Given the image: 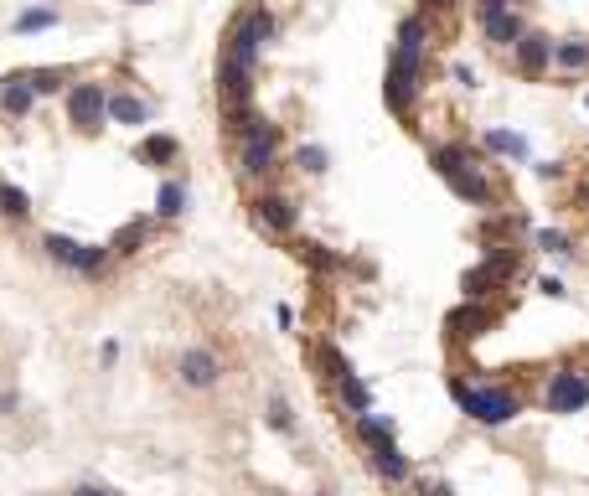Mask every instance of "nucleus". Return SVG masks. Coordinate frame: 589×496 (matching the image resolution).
<instances>
[{"label": "nucleus", "instance_id": "f257e3e1", "mask_svg": "<svg viewBox=\"0 0 589 496\" xmlns=\"http://www.w3.org/2000/svg\"><path fill=\"white\" fill-rule=\"evenodd\" d=\"M419 62H424V21L409 16L399 26V47H393V62H388V88H382L393 114H409L414 88H419Z\"/></svg>", "mask_w": 589, "mask_h": 496}, {"label": "nucleus", "instance_id": "f03ea898", "mask_svg": "<svg viewBox=\"0 0 589 496\" xmlns=\"http://www.w3.org/2000/svg\"><path fill=\"white\" fill-rule=\"evenodd\" d=\"M429 165H435L444 182H450V191H455L461 202H476V207L491 202V182H486V176H481L470 161H465V150H455V145H450V150H435V155H429Z\"/></svg>", "mask_w": 589, "mask_h": 496}, {"label": "nucleus", "instance_id": "7ed1b4c3", "mask_svg": "<svg viewBox=\"0 0 589 496\" xmlns=\"http://www.w3.org/2000/svg\"><path fill=\"white\" fill-rule=\"evenodd\" d=\"M455 403H461L476 424H512L517 413H523V398L506 388H465V383H455Z\"/></svg>", "mask_w": 589, "mask_h": 496}, {"label": "nucleus", "instance_id": "20e7f679", "mask_svg": "<svg viewBox=\"0 0 589 496\" xmlns=\"http://www.w3.org/2000/svg\"><path fill=\"white\" fill-rule=\"evenodd\" d=\"M274 37V16L259 5V11H249V16L233 26V41H228V58L233 62H243L253 73V62H259V52H264V41Z\"/></svg>", "mask_w": 589, "mask_h": 496}, {"label": "nucleus", "instance_id": "39448f33", "mask_svg": "<svg viewBox=\"0 0 589 496\" xmlns=\"http://www.w3.org/2000/svg\"><path fill=\"white\" fill-rule=\"evenodd\" d=\"M274 150H279V129L269 120H249L243 124V150H238V165L243 176H264L274 165Z\"/></svg>", "mask_w": 589, "mask_h": 496}, {"label": "nucleus", "instance_id": "423d86ee", "mask_svg": "<svg viewBox=\"0 0 589 496\" xmlns=\"http://www.w3.org/2000/svg\"><path fill=\"white\" fill-rule=\"evenodd\" d=\"M481 31L497 47H517L527 37L523 16H517V0H481Z\"/></svg>", "mask_w": 589, "mask_h": 496}, {"label": "nucleus", "instance_id": "0eeeda50", "mask_svg": "<svg viewBox=\"0 0 589 496\" xmlns=\"http://www.w3.org/2000/svg\"><path fill=\"white\" fill-rule=\"evenodd\" d=\"M47 259L63 269H78V274H93V269L109 259V248H93V244H78V238H63V233H47L42 238Z\"/></svg>", "mask_w": 589, "mask_h": 496}, {"label": "nucleus", "instance_id": "6e6552de", "mask_svg": "<svg viewBox=\"0 0 589 496\" xmlns=\"http://www.w3.org/2000/svg\"><path fill=\"white\" fill-rule=\"evenodd\" d=\"M543 403H548V413H579L589 403V377L585 372H553Z\"/></svg>", "mask_w": 589, "mask_h": 496}, {"label": "nucleus", "instance_id": "1a4fd4ad", "mask_svg": "<svg viewBox=\"0 0 589 496\" xmlns=\"http://www.w3.org/2000/svg\"><path fill=\"white\" fill-rule=\"evenodd\" d=\"M67 120L84 124V129H99L109 120V93L99 83H78L73 93H67Z\"/></svg>", "mask_w": 589, "mask_h": 496}, {"label": "nucleus", "instance_id": "9d476101", "mask_svg": "<svg viewBox=\"0 0 589 496\" xmlns=\"http://www.w3.org/2000/svg\"><path fill=\"white\" fill-rule=\"evenodd\" d=\"M176 377H181L187 388L207 393V388H217V377H223V368H217V357H212V351L191 347V351H181V362H176Z\"/></svg>", "mask_w": 589, "mask_h": 496}, {"label": "nucleus", "instance_id": "9b49d317", "mask_svg": "<svg viewBox=\"0 0 589 496\" xmlns=\"http://www.w3.org/2000/svg\"><path fill=\"white\" fill-rule=\"evenodd\" d=\"M553 47H558V41H548L543 31H527V37L512 47V52H517V73H523V78H538L548 62H553Z\"/></svg>", "mask_w": 589, "mask_h": 496}, {"label": "nucleus", "instance_id": "f8f14e48", "mask_svg": "<svg viewBox=\"0 0 589 496\" xmlns=\"http://www.w3.org/2000/svg\"><path fill=\"white\" fill-rule=\"evenodd\" d=\"M31 103H37L31 73H22V78H5V83H0V114H5V120H26V114H31Z\"/></svg>", "mask_w": 589, "mask_h": 496}, {"label": "nucleus", "instance_id": "ddd939ff", "mask_svg": "<svg viewBox=\"0 0 589 496\" xmlns=\"http://www.w3.org/2000/svg\"><path fill=\"white\" fill-rule=\"evenodd\" d=\"M253 217H259V223L269 227V233H290L300 212H294V202H290V197L269 191V197H259V202H253Z\"/></svg>", "mask_w": 589, "mask_h": 496}, {"label": "nucleus", "instance_id": "4468645a", "mask_svg": "<svg viewBox=\"0 0 589 496\" xmlns=\"http://www.w3.org/2000/svg\"><path fill=\"white\" fill-rule=\"evenodd\" d=\"M337 388H341V403L357 413V419H362V413H373V393H367V383H362L347 362H337Z\"/></svg>", "mask_w": 589, "mask_h": 496}, {"label": "nucleus", "instance_id": "2eb2a0df", "mask_svg": "<svg viewBox=\"0 0 589 496\" xmlns=\"http://www.w3.org/2000/svg\"><path fill=\"white\" fill-rule=\"evenodd\" d=\"M109 120H114V124H125V129H140V124L150 120V103L119 88V93H109Z\"/></svg>", "mask_w": 589, "mask_h": 496}, {"label": "nucleus", "instance_id": "dca6fc26", "mask_svg": "<svg viewBox=\"0 0 589 496\" xmlns=\"http://www.w3.org/2000/svg\"><path fill=\"white\" fill-rule=\"evenodd\" d=\"M373 465H378V475H382V481H393V486H399V481H409V455L399 450V439L378 445V450H373Z\"/></svg>", "mask_w": 589, "mask_h": 496}, {"label": "nucleus", "instance_id": "f3484780", "mask_svg": "<svg viewBox=\"0 0 589 496\" xmlns=\"http://www.w3.org/2000/svg\"><path fill=\"white\" fill-rule=\"evenodd\" d=\"M57 11H52V5H31V11H22V16L11 21V31H16V37H31V31H52V26H57Z\"/></svg>", "mask_w": 589, "mask_h": 496}, {"label": "nucleus", "instance_id": "a211bd4d", "mask_svg": "<svg viewBox=\"0 0 589 496\" xmlns=\"http://www.w3.org/2000/svg\"><path fill=\"white\" fill-rule=\"evenodd\" d=\"M486 150L512 155V161H527V140L517 135V129H486Z\"/></svg>", "mask_w": 589, "mask_h": 496}, {"label": "nucleus", "instance_id": "6ab92c4d", "mask_svg": "<svg viewBox=\"0 0 589 496\" xmlns=\"http://www.w3.org/2000/svg\"><path fill=\"white\" fill-rule=\"evenodd\" d=\"M553 62H558L564 73H579V67H589V41H579V37L558 41V47H553Z\"/></svg>", "mask_w": 589, "mask_h": 496}, {"label": "nucleus", "instance_id": "aec40b11", "mask_svg": "<svg viewBox=\"0 0 589 496\" xmlns=\"http://www.w3.org/2000/svg\"><path fill=\"white\" fill-rule=\"evenodd\" d=\"M181 207H187V186L161 182V191H155V217H181Z\"/></svg>", "mask_w": 589, "mask_h": 496}, {"label": "nucleus", "instance_id": "412c9836", "mask_svg": "<svg viewBox=\"0 0 589 496\" xmlns=\"http://www.w3.org/2000/svg\"><path fill=\"white\" fill-rule=\"evenodd\" d=\"M481 326H491V310H481V306H465V310L450 315V331H455V336H481Z\"/></svg>", "mask_w": 589, "mask_h": 496}, {"label": "nucleus", "instance_id": "4be33fe9", "mask_svg": "<svg viewBox=\"0 0 589 496\" xmlns=\"http://www.w3.org/2000/svg\"><path fill=\"white\" fill-rule=\"evenodd\" d=\"M145 233H150V223H125L119 233H114V244H109V253H135V248L145 244Z\"/></svg>", "mask_w": 589, "mask_h": 496}, {"label": "nucleus", "instance_id": "5701e85b", "mask_svg": "<svg viewBox=\"0 0 589 496\" xmlns=\"http://www.w3.org/2000/svg\"><path fill=\"white\" fill-rule=\"evenodd\" d=\"M0 212H5V217H16V223H22L26 212H31V197H26L22 186H0Z\"/></svg>", "mask_w": 589, "mask_h": 496}, {"label": "nucleus", "instance_id": "b1692460", "mask_svg": "<svg viewBox=\"0 0 589 496\" xmlns=\"http://www.w3.org/2000/svg\"><path fill=\"white\" fill-rule=\"evenodd\" d=\"M294 165H300L305 176H321V171L331 165V155H326L321 145H300V150H294Z\"/></svg>", "mask_w": 589, "mask_h": 496}, {"label": "nucleus", "instance_id": "393cba45", "mask_svg": "<svg viewBox=\"0 0 589 496\" xmlns=\"http://www.w3.org/2000/svg\"><path fill=\"white\" fill-rule=\"evenodd\" d=\"M140 161H176V140H171V135H150L145 145H140Z\"/></svg>", "mask_w": 589, "mask_h": 496}, {"label": "nucleus", "instance_id": "a878e982", "mask_svg": "<svg viewBox=\"0 0 589 496\" xmlns=\"http://www.w3.org/2000/svg\"><path fill=\"white\" fill-rule=\"evenodd\" d=\"M538 248H543V253H558V259H568V253H574V244H568L564 233H553V227H543V233H538Z\"/></svg>", "mask_w": 589, "mask_h": 496}, {"label": "nucleus", "instance_id": "bb28decb", "mask_svg": "<svg viewBox=\"0 0 589 496\" xmlns=\"http://www.w3.org/2000/svg\"><path fill=\"white\" fill-rule=\"evenodd\" d=\"M269 424L274 430H285V434L294 430V409L285 403V398H269Z\"/></svg>", "mask_w": 589, "mask_h": 496}, {"label": "nucleus", "instance_id": "cd10ccee", "mask_svg": "<svg viewBox=\"0 0 589 496\" xmlns=\"http://www.w3.org/2000/svg\"><path fill=\"white\" fill-rule=\"evenodd\" d=\"M31 88H37V93H57V88H63V78H57L52 67H42V73H31Z\"/></svg>", "mask_w": 589, "mask_h": 496}, {"label": "nucleus", "instance_id": "c85d7f7f", "mask_svg": "<svg viewBox=\"0 0 589 496\" xmlns=\"http://www.w3.org/2000/svg\"><path fill=\"white\" fill-rule=\"evenodd\" d=\"M538 289H543V295H553V300H564V295H568L564 279H553V274H548V279H538Z\"/></svg>", "mask_w": 589, "mask_h": 496}, {"label": "nucleus", "instance_id": "c756f323", "mask_svg": "<svg viewBox=\"0 0 589 496\" xmlns=\"http://www.w3.org/2000/svg\"><path fill=\"white\" fill-rule=\"evenodd\" d=\"M22 409V398H16V388H0V413H16Z\"/></svg>", "mask_w": 589, "mask_h": 496}, {"label": "nucleus", "instance_id": "7c9ffc66", "mask_svg": "<svg viewBox=\"0 0 589 496\" xmlns=\"http://www.w3.org/2000/svg\"><path fill=\"white\" fill-rule=\"evenodd\" d=\"M73 496H119V492H109V486H78Z\"/></svg>", "mask_w": 589, "mask_h": 496}, {"label": "nucleus", "instance_id": "2f4dec72", "mask_svg": "<svg viewBox=\"0 0 589 496\" xmlns=\"http://www.w3.org/2000/svg\"><path fill=\"white\" fill-rule=\"evenodd\" d=\"M424 5H455V0H424Z\"/></svg>", "mask_w": 589, "mask_h": 496}, {"label": "nucleus", "instance_id": "473e14b6", "mask_svg": "<svg viewBox=\"0 0 589 496\" xmlns=\"http://www.w3.org/2000/svg\"><path fill=\"white\" fill-rule=\"evenodd\" d=\"M129 5H150V0H129Z\"/></svg>", "mask_w": 589, "mask_h": 496}, {"label": "nucleus", "instance_id": "72a5a7b5", "mask_svg": "<svg viewBox=\"0 0 589 496\" xmlns=\"http://www.w3.org/2000/svg\"><path fill=\"white\" fill-rule=\"evenodd\" d=\"M316 496H331V492H316Z\"/></svg>", "mask_w": 589, "mask_h": 496}]
</instances>
